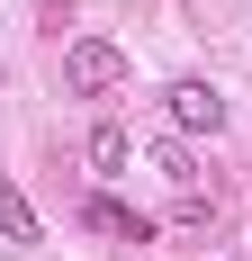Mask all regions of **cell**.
<instances>
[{"label":"cell","mask_w":252,"mask_h":261,"mask_svg":"<svg viewBox=\"0 0 252 261\" xmlns=\"http://www.w3.org/2000/svg\"><path fill=\"white\" fill-rule=\"evenodd\" d=\"M63 90H72V99H108V90H126V45H108V36H72V45H63Z\"/></svg>","instance_id":"cell-1"},{"label":"cell","mask_w":252,"mask_h":261,"mask_svg":"<svg viewBox=\"0 0 252 261\" xmlns=\"http://www.w3.org/2000/svg\"><path fill=\"white\" fill-rule=\"evenodd\" d=\"M162 108H171V135H216L225 126V90H216V81H171V90H162Z\"/></svg>","instance_id":"cell-2"},{"label":"cell","mask_w":252,"mask_h":261,"mask_svg":"<svg viewBox=\"0 0 252 261\" xmlns=\"http://www.w3.org/2000/svg\"><path fill=\"white\" fill-rule=\"evenodd\" d=\"M81 225H90V234H126V243H153V216H135L117 198V189H90V198H81Z\"/></svg>","instance_id":"cell-3"},{"label":"cell","mask_w":252,"mask_h":261,"mask_svg":"<svg viewBox=\"0 0 252 261\" xmlns=\"http://www.w3.org/2000/svg\"><path fill=\"white\" fill-rule=\"evenodd\" d=\"M0 243H45V225H36V207H27V189L0 171Z\"/></svg>","instance_id":"cell-4"},{"label":"cell","mask_w":252,"mask_h":261,"mask_svg":"<svg viewBox=\"0 0 252 261\" xmlns=\"http://www.w3.org/2000/svg\"><path fill=\"white\" fill-rule=\"evenodd\" d=\"M126 153H135V144H126V126H90V171H99V180H117Z\"/></svg>","instance_id":"cell-5"},{"label":"cell","mask_w":252,"mask_h":261,"mask_svg":"<svg viewBox=\"0 0 252 261\" xmlns=\"http://www.w3.org/2000/svg\"><path fill=\"white\" fill-rule=\"evenodd\" d=\"M153 162H162V180H171V189L198 180V162H189V144H180V135H162V144H153Z\"/></svg>","instance_id":"cell-6"}]
</instances>
